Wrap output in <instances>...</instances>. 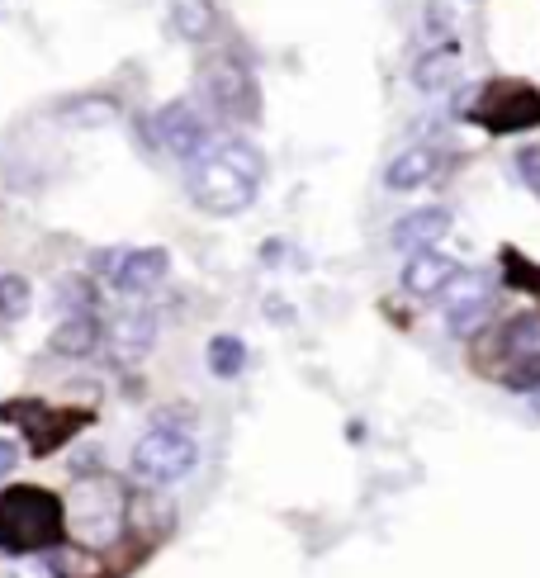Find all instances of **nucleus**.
Segmentation results:
<instances>
[{
	"label": "nucleus",
	"instance_id": "obj_2",
	"mask_svg": "<svg viewBox=\"0 0 540 578\" xmlns=\"http://www.w3.org/2000/svg\"><path fill=\"white\" fill-rule=\"evenodd\" d=\"M185 190H190V199H195V209L218 214V218L242 214V209H252V199H256V181H252V176H242V171H237L218 147L209 152V157H199V162L190 166Z\"/></svg>",
	"mask_w": 540,
	"mask_h": 578
},
{
	"label": "nucleus",
	"instance_id": "obj_29",
	"mask_svg": "<svg viewBox=\"0 0 540 578\" xmlns=\"http://www.w3.org/2000/svg\"><path fill=\"white\" fill-rule=\"evenodd\" d=\"M531 403H536V413H540V394H531Z\"/></svg>",
	"mask_w": 540,
	"mask_h": 578
},
{
	"label": "nucleus",
	"instance_id": "obj_20",
	"mask_svg": "<svg viewBox=\"0 0 540 578\" xmlns=\"http://www.w3.org/2000/svg\"><path fill=\"white\" fill-rule=\"evenodd\" d=\"M498 342H503L507 361H512V356H531V351H540V313H517V318L503 327Z\"/></svg>",
	"mask_w": 540,
	"mask_h": 578
},
{
	"label": "nucleus",
	"instance_id": "obj_10",
	"mask_svg": "<svg viewBox=\"0 0 540 578\" xmlns=\"http://www.w3.org/2000/svg\"><path fill=\"white\" fill-rule=\"evenodd\" d=\"M100 342H105V327H100L95 313H67V318L53 327L48 351H53V356H67V361H86V356L100 351Z\"/></svg>",
	"mask_w": 540,
	"mask_h": 578
},
{
	"label": "nucleus",
	"instance_id": "obj_17",
	"mask_svg": "<svg viewBox=\"0 0 540 578\" xmlns=\"http://www.w3.org/2000/svg\"><path fill=\"white\" fill-rule=\"evenodd\" d=\"M171 24H176L180 38L204 43L218 29V5L214 0H171Z\"/></svg>",
	"mask_w": 540,
	"mask_h": 578
},
{
	"label": "nucleus",
	"instance_id": "obj_15",
	"mask_svg": "<svg viewBox=\"0 0 540 578\" xmlns=\"http://www.w3.org/2000/svg\"><path fill=\"white\" fill-rule=\"evenodd\" d=\"M460 76V43L455 38H446V43H436L432 53H422L417 57V67H413V81H417V91H446L450 81Z\"/></svg>",
	"mask_w": 540,
	"mask_h": 578
},
{
	"label": "nucleus",
	"instance_id": "obj_14",
	"mask_svg": "<svg viewBox=\"0 0 540 578\" xmlns=\"http://www.w3.org/2000/svg\"><path fill=\"white\" fill-rule=\"evenodd\" d=\"M119 114H124V105L105 91H86V95H76V100H62V105H57V119L72 128H109Z\"/></svg>",
	"mask_w": 540,
	"mask_h": 578
},
{
	"label": "nucleus",
	"instance_id": "obj_18",
	"mask_svg": "<svg viewBox=\"0 0 540 578\" xmlns=\"http://www.w3.org/2000/svg\"><path fill=\"white\" fill-rule=\"evenodd\" d=\"M204 361H209V375H214V380H237V375L247 370V342L233 337V332H218V337H209Z\"/></svg>",
	"mask_w": 540,
	"mask_h": 578
},
{
	"label": "nucleus",
	"instance_id": "obj_8",
	"mask_svg": "<svg viewBox=\"0 0 540 578\" xmlns=\"http://www.w3.org/2000/svg\"><path fill=\"white\" fill-rule=\"evenodd\" d=\"M128 517V498L119 493V484L109 479H86V484L72 493V522L81 531H109Z\"/></svg>",
	"mask_w": 540,
	"mask_h": 578
},
{
	"label": "nucleus",
	"instance_id": "obj_13",
	"mask_svg": "<svg viewBox=\"0 0 540 578\" xmlns=\"http://www.w3.org/2000/svg\"><path fill=\"white\" fill-rule=\"evenodd\" d=\"M171 271V256L166 247H133L124 256V266L114 275V289H124V294H147V289H157Z\"/></svg>",
	"mask_w": 540,
	"mask_h": 578
},
{
	"label": "nucleus",
	"instance_id": "obj_27",
	"mask_svg": "<svg viewBox=\"0 0 540 578\" xmlns=\"http://www.w3.org/2000/svg\"><path fill=\"white\" fill-rule=\"evenodd\" d=\"M124 247H100V252L90 256V271L95 275H109V285H114V275H119V266H124Z\"/></svg>",
	"mask_w": 540,
	"mask_h": 578
},
{
	"label": "nucleus",
	"instance_id": "obj_1",
	"mask_svg": "<svg viewBox=\"0 0 540 578\" xmlns=\"http://www.w3.org/2000/svg\"><path fill=\"white\" fill-rule=\"evenodd\" d=\"M67 545V503L43 484H10L0 493V555H48Z\"/></svg>",
	"mask_w": 540,
	"mask_h": 578
},
{
	"label": "nucleus",
	"instance_id": "obj_11",
	"mask_svg": "<svg viewBox=\"0 0 540 578\" xmlns=\"http://www.w3.org/2000/svg\"><path fill=\"white\" fill-rule=\"evenodd\" d=\"M450 233V209H413L408 218H398L389 228V242L398 252H432V242Z\"/></svg>",
	"mask_w": 540,
	"mask_h": 578
},
{
	"label": "nucleus",
	"instance_id": "obj_5",
	"mask_svg": "<svg viewBox=\"0 0 540 578\" xmlns=\"http://www.w3.org/2000/svg\"><path fill=\"white\" fill-rule=\"evenodd\" d=\"M195 86L204 91V100H209L218 114H228V119H256V109H261L252 72H247L233 53L204 57L199 72H195Z\"/></svg>",
	"mask_w": 540,
	"mask_h": 578
},
{
	"label": "nucleus",
	"instance_id": "obj_23",
	"mask_svg": "<svg viewBox=\"0 0 540 578\" xmlns=\"http://www.w3.org/2000/svg\"><path fill=\"white\" fill-rule=\"evenodd\" d=\"M503 384L512 394H540V351L531 356H512L503 370Z\"/></svg>",
	"mask_w": 540,
	"mask_h": 578
},
{
	"label": "nucleus",
	"instance_id": "obj_3",
	"mask_svg": "<svg viewBox=\"0 0 540 578\" xmlns=\"http://www.w3.org/2000/svg\"><path fill=\"white\" fill-rule=\"evenodd\" d=\"M469 124L488 128V133H531L540 128V91L531 81H488L479 100L469 105Z\"/></svg>",
	"mask_w": 540,
	"mask_h": 578
},
{
	"label": "nucleus",
	"instance_id": "obj_9",
	"mask_svg": "<svg viewBox=\"0 0 540 578\" xmlns=\"http://www.w3.org/2000/svg\"><path fill=\"white\" fill-rule=\"evenodd\" d=\"M157 342V313L152 308H124L114 323H109V351L119 361H138L147 356Z\"/></svg>",
	"mask_w": 540,
	"mask_h": 578
},
{
	"label": "nucleus",
	"instance_id": "obj_6",
	"mask_svg": "<svg viewBox=\"0 0 540 578\" xmlns=\"http://www.w3.org/2000/svg\"><path fill=\"white\" fill-rule=\"evenodd\" d=\"M152 133H157V143H162L171 157H195L199 162V152L209 143V119H204L190 100H171V105L157 109Z\"/></svg>",
	"mask_w": 540,
	"mask_h": 578
},
{
	"label": "nucleus",
	"instance_id": "obj_25",
	"mask_svg": "<svg viewBox=\"0 0 540 578\" xmlns=\"http://www.w3.org/2000/svg\"><path fill=\"white\" fill-rule=\"evenodd\" d=\"M57 299H62V308H72V313H95V289H90L81 275H67V280L57 285Z\"/></svg>",
	"mask_w": 540,
	"mask_h": 578
},
{
	"label": "nucleus",
	"instance_id": "obj_21",
	"mask_svg": "<svg viewBox=\"0 0 540 578\" xmlns=\"http://www.w3.org/2000/svg\"><path fill=\"white\" fill-rule=\"evenodd\" d=\"M29 304H34V285L19 271L0 275V323H19L29 313Z\"/></svg>",
	"mask_w": 540,
	"mask_h": 578
},
{
	"label": "nucleus",
	"instance_id": "obj_4",
	"mask_svg": "<svg viewBox=\"0 0 540 578\" xmlns=\"http://www.w3.org/2000/svg\"><path fill=\"white\" fill-rule=\"evenodd\" d=\"M199 465V441L190 432H152L138 436V446L128 455V470L138 484H152V488H166V484H180L185 474H195Z\"/></svg>",
	"mask_w": 540,
	"mask_h": 578
},
{
	"label": "nucleus",
	"instance_id": "obj_24",
	"mask_svg": "<svg viewBox=\"0 0 540 578\" xmlns=\"http://www.w3.org/2000/svg\"><path fill=\"white\" fill-rule=\"evenodd\" d=\"M218 152H223V157H228V162H233L242 176H252V181L261 185V176H266V157H261V152H256L247 138H228V143H218Z\"/></svg>",
	"mask_w": 540,
	"mask_h": 578
},
{
	"label": "nucleus",
	"instance_id": "obj_19",
	"mask_svg": "<svg viewBox=\"0 0 540 578\" xmlns=\"http://www.w3.org/2000/svg\"><path fill=\"white\" fill-rule=\"evenodd\" d=\"M43 560H48V569H53L57 578H105L100 574L105 560H100L95 550H86V545H57V550H48Z\"/></svg>",
	"mask_w": 540,
	"mask_h": 578
},
{
	"label": "nucleus",
	"instance_id": "obj_26",
	"mask_svg": "<svg viewBox=\"0 0 540 578\" xmlns=\"http://www.w3.org/2000/svg\"><path fill=\"white\" fill-rule=\"evenodd\" d=\"M517 176H522L526 190L540 199V147H522V152H517Z\"/></svg>",
	"mask_w": 540,
	"mask_h": 578
},
{
	"label": "nucleus",
	"instance_id": "obj_28",
	"mask_svg": "<svg viewBox=\"0 0 540 578\" xmlns=\"http://www.w3.org/2000/svg\"><path fill=\"white\" fill-rule=\"evenodd\" d=\"M15 465H19V446L0 436V479H10V474H15Z\"/></svg>",
	"mask_w": 540,
	"mask_h": 578
},
{
	"label": "nucleus",
	"instance_id": "obj_12",
	"mask_svg": "<svg viewBox=\"0 0 540 578\" xmlns=\"http://www.w3.org/2000/svg\"><path fill=\"white\" fill-rule=\"evenodd\" d=\"M455 275H460V266L446 252H417L403 266V289L417 294V299H436V294H446V285Z\"/></svg>",
	"mask_w": 540,
	"mask_h": 578
},
{
	"label": "nucleus",
	"instance_id": "obj_22",
	"mask_svg": "<svg viewBox=\"0 0 540 578\" xmlns=\"http://www.w3.org/2000/svg\"><path fill=\"white\" fill-rule=\"evenodd\" d=\"M503 280H507V289H526V294H540V266L536 261H526L517 247H503Z\"/></svg>",
	"mask_w": 540,
	"mask_h": 578
},
{
	"label": "nucleus",
	"instance_id": "obj_7",
	"mask_svg": "<svg viewBox=\"0 0 540 578\" xmlns=\"http://www.w3.org/2000/svg\"><path fill=\"white\" fill-rule=\"evenodd\" d=\"M24 436H29V451L34 460L53 455L57 446H67L81 427L90 422V413H67V408H48V403H24Z\"/></svg>",
	"mask_w": 540,
	"mask_h": 578
},
{
	"label": "nucleus",
	"instance_id": "obj_16",
	"mask_svg": "<svg viewBox=\"0 0 540 578\" xmlns=\"http://www.w3.org/2000/svg\"><path fill=\"white\" fill-rule=\"evenodd\" d=\"M432 171H436V152H432V147H408V152H398L394 162H389L384 185L398 190V195H408V190H417V185L432 181Z\"/></svg>",
	"mask_w": 540,
	"mask_h": 578
}]
</instances>
